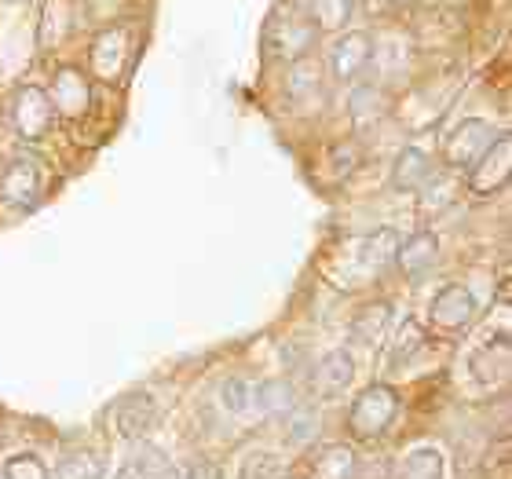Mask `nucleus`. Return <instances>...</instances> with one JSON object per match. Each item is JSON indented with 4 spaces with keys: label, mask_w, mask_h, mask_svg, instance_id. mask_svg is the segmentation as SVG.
<instances>
[{
    "label": "nucleus",
    "mask_w": 512,
    "mask_h": 479,
    "mask_svg": "<svg viewBox=\"0 0 512 479\" xmlns=\"http://www.w3.org/2000/svg\"><path fill=\"white\" fill-rule=\"evenodd\" d=\"M355 381V362L348 352H330L322 355L315 362V370H311V388L322 395V399H337L352 388Z\"/></svg>",
    "instance_id": "14"
},
{
    "label": "nucleus",
    "mask_w": 512,
    "mask_h": 479,
    "mask_svg": "<svg viewBox=\"0 0 512 479\" xmlns=\"http://www.w3.org/2000/svg\"><path fill=\"white\" fill-rule=\"evenodd\" d=\"M246 479H282V461L275 454H256L246 465Z\"/></svg>",
    "instance_id": "31"
},
{
    "label": "nucleus",
    "mask_w": 512,
    "mask_h": 479,
    "mask_svg": "<svg viewBox=\"0 0 512 479\" xmlns=\"http://www.w3.org/2000/svg\"><path fill=\"white\" fill-rule=\"evenodd\" d=\"M494 143V128L480 118L461 121L454 132L443 143V158H447L450 169H472L476 161L487 154V147Z\"/></svg>",
    "instance_id": "8"
},
{
    "label": "nucleus",
    "mask_w": 512,
    "mask_h": 479,
    "mask_svg": "<svg viewBox=\"0 0 512 479\" xmlns=\"http://www.w3.org/2000/svg\"><path fill=\"white\" fill-rule=\"evenodd\" d=\"M4 4H26V0H4Z\"/></svg>",
    "instance_id": "36"
},
{
    "label": "nucleus",
    "mask_w": 512,
    "mask_h": 479,
    "mask_svg": "<svg viewBox=\"0 0 512 479\" xmlns=\"http://www.w3.org/2000/svg\"><path fill=\"white\" fill-rule=\"evenodd\" d=\"M154 417H158V410H154V399L147 392H128L110 406V421H114V432L121 439L143 436L154 425Z\"/></svg>",
    "instance_id": "11"
},
{
    "label": "nucleus",
    "mask_w": 512,
    "mask_h": 479,
    "mask_svg": "<svg viewBox=\"0 0 512 479\" xmlns=\"http://www.w3.org/2000/svg\"><path fill=\"white\" fill-rule=\"evenodd\" d=\"M388 326H392V304H384V300H374V304H366V308L355 311V319H352V341L355 344H366V348H374V344L384 341Z\"/></svg>",
    "instance_id": "17"
},
{
    "label": "nucleus",
    "mask_w": 512,
    "mask_h": 479,
    "mask_svg": "<svg viewBox=\"0 0 512 479\" xmlns=\"http://www.w3.org/2000/svg\"><path fill=\"white\" fill-rule=\"evenodd\" d=\"M44 187H48V169L30 154L11 158L0 172V202L11 213H33L44 198Z\"/></svg>",
    "instance_id": "2"
},
{
    "label": "nucleus",
    "mask_w": 512,
    "mask_h": 479,
    "mask_svg": "<svg viewBox=\"0 0 512 479\" xmlns=\"http://www.w3.org/2000/svg\"><path fill=\"white\" fill-rule=\"evenodd\" d=\"M436 260H439V238L432 235V231H417V235H410L395 249V267H399L410 282H421V278L436 267Z\"/></svg>",
    "instance_id": "12"
},
{
    "label": "nucleus",
    "mask_w": 512,
    "mask_h": 479,
    "mask_svg": "<svg viewBox=\"0 0 512 479\" xmlns=\"http://www.w3.org/2000/svg\"><path fill=\"white\" fill-rule=\"evenodd\" d=\"M355 11V0H308V15L311 26L319 33H341L348 26Z\"/></svg>",
    "instance_id": "20"
},
{
    "label": "nucleus",
    "mask_w": 512,
    "mask_h": 479,
    "mask_svg": "<svg viewBox=\"0 0 512 479\" xmlns=\"http://www.w3.org/2000/svg\"><path fill=\"white\" fill-rule=\"evenodd\" d=\"M472 377L480 384H505L512 373V344H509V333H494L491 341L483 344L480 352L472 355L469 362Z\"/></svg>",
    "instance_id": "13"
},
{
    "label": "nucleus",
    "mask_w": 512,
    "mask_h": 479,
    "mask_svg": "<svg viewBox=\"0 0 512 479\" xmlns=\"http://www.w3.org/2000/svg\"><path fill=\"white\" fill-rule=\"evenodd\" d=\"M4 479H48V469L33 454H15L4 469Z\"/></svg>",
    "instance_id": "30"
},
{
    "label": "nucleus",
    "mask_w": 512,
    "mask_h": 479,
    "mask_svg": "<svg viewBox=\"0 0 512 479\" xmlns=\"http://www.w3.org/2000/svg\"><path fill=\"white\" fill-rule=\"evenodd\" d=\"M110 4V19L118 15V11H125V0H88V15L99 22V15H103V8Z\"/></svg>",
    "instance_id": "34"
},
{
    "label": "nucleus",
    "mask_w": 512,
    "mask_h": 479,
    "mask_svg": "<svg viewBox=\"0 0 512 479\" xmlns=\"http://www.w3.org/2000/svg\"><path fill=\"white\" fill-rule=\"evenodd\" d=\"M74 26V0H48L41 15V48H52Z\"/></svg>",
    "instance_id": "21"
},
{
    "label": "nucleus",
    "mask_w": 512,
    "mask_h": 479,
    "mask_svg": "<svg viewBox=\"0 0 512 479\" xmlns=\"http://www.w3.org/2000/svg\"><path fill=\"white\" fill-rule=\"evenodd\" d=\"M139 476L143 479H183L180 472L172 469L169 458H165L161 450H147V454L139 458Z\"/></svg>",
    "instance_id": "29"
},
{
    "label": "nucleus",
    "mask_w": 512,
    "mask_h": 479,
    "mask_svg": "<svg viewBox=\"0 0 512 479\" xmlns=\"http://www.w3.org/2000/svg\"><path fill=\"white\" fill-rule=\"evenodd\" d=\"M352 249H355V256H359V267H363L366 275L377 278L381 271H388V267L395 264L399 235H395L392 227H377V231H370L366 238H359Z\"/></svg>",
    "instance_id": "15"
},
{
    "label": "nucleus",
    "mask_w": 512,
    "mask_h": 479,
    "mask_svg": "<svg viewBox=\"0 0 512 479\" xmlns=\"http://www.w3.org/2000/svg\"><path fill=\"white\" fill-rule=\"evenodd\" d=\"M352 114L355 121H377L384 114V92L381 85H359L352 92Z\"/></svg>",
    "instance_id": "28"
},
{
    "label": "nucleus",
    "mask_w": 512,
    "mask_h": 479,
    "mask_svg": "<svg viewBox=\"0 0 512 479\" xmlns=\"http://www.w3.org/2000/svg\"><path fill=\"white\" fill-rule=\"evenodd\" d=\"M44 92L52 99L55 118L81 121L92 110V81H88V74L81 66H59L52 74V85L44 88Z\"/></svg>",
    "instance_id": "5"
},
{
    "label": "nucleus",
    "mask_w": 512,
    "mask_h": 479,
    "mask_svg": "<svg viewBox=\"0 0 512 479\" xmlns=\"http://www.w3.org/2000/svg\"><path fill=\"white\" fill-rule=\"evenodd\" d=\"M8 118H11V128H15L22 139H44L55 125L52 99H48V92H44L41 85H22L19 92L11 96Z\"/></svg>",
    "instance_id": "6"
},
{
    "label": "nucleus",
    "mask_w": 512,
    "mask_h": 479,
    "mask_svg": "<svg viewBox=\"0 0 512 479\" xmlns=\"http://www.w3.org/2000/svg\"><path fill=\"white\" fill-rule=\"evenodd\" d=\"M399 414V395L388 384H366L363 392L355 395L352 410H348V432L359 443H374L384 436V428L392 425Z\"/></svg>",
    "instance_id": "1"
},
{
    "label": "nucleus",
    "mask_w": 512,
    "mask_h": 479,
    "mask_svg": "<svg viewBox=\"0 0 512 479\" xmlns=\"http://www.w3.org/2000/svg\"><path fill=\"white\" fill-rule=\"evenodd\" d=\"M355 450L348 443H330L322 447L311 461V476L308 479H355Z\"/></svg>",
    "instance_id": "18"
},
{
    "label": "nucleus",
    "mask_w": 512,
    "mask_h": 479,
    "mask_svg": "<svg viewBox=\"0 0 512 479\" xmlns=\"http://www.w3.org/2000/svg\"><path fill=\"white\" fill-rule=\"evenodd\" d=\"M374 59V41H370V33H341L330 48V77L333 81H341V85H352L355 77L363 74L366 66Z\"/></svg>",
    "instance_id": "9"
},
{
    "label": "nucleus",
    "mask_w": 512,
    "mask_h": 479,
    "mask_svg": "<svg viewBox=\"0 0 512 479\" xmlns=\"http://www.w3.org/2000/svg\"><path fill=\"white\" fill-rule=\"evenodd\" d=\"M319 66L311 63V59H297V63H289V77H286V85H289V96L293 99H304L311 96V92H319Z\"/></svg>",
    "instance_id": "27"
},
{
    "label": "nucleus",
    "mask_w": 512,
    "mask_h": 479,
    "mask_svg": "<svg viewBox=\"0 0 512 479\" xmlns=\"http://www.w3.org/2000/svg\"><path fill=\"white\" fill-rule=\"evenodd\" d=\"M330 161H333V172H337L341 180H348V176L359 169V150H355L352 143H341V147H333Z\"/></svg>",
    "instance_id": "32"
},
{
    "label": "nucleus",
    "mask_w": 512,
    "mask_h": 479,
    "mask_svg": "<svg viewBox=\"0 0 512 479\" xmlns=\"http://www.w3.org/2000/svg\"><path fill=\"white\" fill-rule=\"evenodd\" d=\"M183 479H220V469H216L213 461H194L191 469L183 472Z\"/></svg>",
    "instance_id": "33"
},
{
    "label": "nucleus",
    "mask_w": 512,
    "mask_h": 479,
    "mask_svg": "<svg viewBox=\"0 0 512 479\" xmlns=\"http://www.w3.org/2000/svg\"><path fill=\"white\" fill-rule=\"evenodd\" d=\"M425 183H432V158L421 147H406L395 158L392 187L395 191H421Z\"/></svg>",
    "instance_id": "16"
},
{
    "label": "nucleus",
    "mask_w": 512,
    "mask_h": 479,
    "mask_svg": "<svg viewBox=\"0 0 512 479\" xmlns=\"http://www.w3.org/2000/svg\"><path fill=\"white\" fill-rule=\"evenodd\" d=\"M395 4H417V0H395Z\"/></svg>",
    "instance_id": "35"
},
{
    "label": "nucleus",
    "mask_w": 512,
    "mask_h": 479,
    "mask_svg": "<svg viewBox=\"0 0 512 479\" xmlns=\"http://www.w3.org/2000/svg\"><path fill=\"white\" fill-rule=\"evenodd\" d=\"M476 315V297L469 293V286H447L439 289L432 308H428V322L439 333H461Z\"/></svg>",
    "instance_id": "10"
},
{
    "label": "nucleus",
    "mask_w": 512,
    "mask_h": 479,
    "mask_svg": "<svg viewBox=\"0 0 512 479\" xmlns=\"http://www.w3.org/2000/svg\"><path fill=\"white\" fill-rule=\"evenodd\" d=\"M509 180H512V139L494 136L487 154L472 165L469 191L480 194V198H491V194H498L502 187H509Z\"/></svg>",
    "instance_id": "7"
},
{
    "label": "nucleus",
    "mask_w": 512,
    "mask_h": 479,
    "mask_svg": "<svg viewBox=\"0 0 512 479\" xmlns=\"http://www.w3.org/2000/svg\"><path fill=\"white\" fill-rule=\"evenodd\" d=\"M399 479H443V454L432 447L406 454L403 465H399Z\"/></svg>",
    "instance_id": "23"
},
{
    "label": "nucleus",
    "mask_w": 512,
    "mask_h": 479,
    "mask_svg": "<svg viewBox=\"0 0 512 479\" xmlns=\"http://www.w3.org/2000/svg\"><path fill=\"white\" fill-rule=\"evenodd\" d=\"M220 399L231 414H256V384L253 381H242V377H231L224 381L220 388Z\"/></svg>",
    "instance_id": "26"
},
{
    "label": "nucleus",
    "mask_w": 512,
    "mask_h": 479,
    "mask_svg": "<svg viewBox=\"0 0 512 479\" xmlns=\"http://www.w3.org/2000/svg\"><path fill=\"white\" fill-rule=\"evenodd\" d=\"M55 479H107L103 476V461L92 454V450H74L59 461Z\"/></svg>",
    "instance_id": "24"
},
{
    "label": "nucleus",
    "mask_w": 512,
    "mask_h": 479,
    "mask_svg": "<svg viewBox=\"0 0 512 479\" xmlns=\"http://www.w3.org/2000/svg\"><path fill=\"white\" fill-rule=\"evenodd\" d=\"M421 348H425V330H421V322L403 319V326L395 330V341H392V366H406Z\"/></svg>",
    "instance_id": "25"
},
{
    "label": "nucleus",
    "mask_w": 512,
    "mask_h": 479,
    "mask_svg": "<svg viewBox=\"0 0 512 479\" xmlns=\"http://www.w3.org/2000/svg\"><path fill=\"white\" fill-rule=\"evenodd\" d=\"M293 406H297V392H293V384H289V381H264V384H256V414L286 421Z\"/></svg>",
    "instance_id": "19"
},
{
    "label": "nucleus",
    "mask_w": 512,
    "mask_h": 479,
    "mask_svg": "<svg viewBox=\"0 0 512 479\" xmlns=\"http://www.w3.org/2000/svg\"><path fill=\"white\" fill-rule=\"evenodd\" d=\"M315 37L319 30L311 26V19L304 11H278L275 19L267 22V55L278 59V63H297V59H308V52L315 48Z\"/></svg>",
    "instance_id": "3"
},
{
    "label": "nucleus",
    "mask_w": 512,
    "mask_h": 479,
    "mask_svg": "<svg viewBox=\"0 0 512 479\" xmlns=\"http://www.w3.org/2000/svg\"><path fill=\"white\" fill-rule=\"evenodd\" d=\"M282 479H300V476H282Z\"/></svg>",
    "instance_id": "37"
},
{
    "label": "nucleus",
    "mask_w": 512,
    "mask_h": 479,
    "mask_svg": "<svg viewBox=\"0 0 512 479\" xmlns=\"http://www.w3.org/2000/svg\"><path fill=\"white\" fill-rule=\"evenodd\" d=\"M319 428H322V417L315 406H293V410H289L286 432H289V443H293V447L315 443V439H319Z\"/></svg>",
    "instance_id": "22"
},
{
    "label": "nucleus",
    "mask_w": 512,
    "mask_h": 479,
    "mask_svg": "<svg viewBox=\"0 0 512 479\" xmlns=\"http://www.w3.org/2000/svg\"><path fill=\"white\" fill-rule=\"evenodd\" d=\"M128 63H132V33H128V26L110 22V26H103V30L92 37V44H88V70H92L99 81L114 85V81L125 77Z\"/></svg>",
    "instance_id": "4"
}]
</instances>
